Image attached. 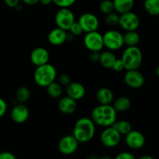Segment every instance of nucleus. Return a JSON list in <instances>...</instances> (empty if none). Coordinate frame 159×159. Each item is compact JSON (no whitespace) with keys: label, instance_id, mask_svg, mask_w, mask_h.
Wrapping results in <instances>:
<instances>
[{"label":"nucleus","instance_id":"nucleus-35","mask_svg":"<svg viewBox=\"0 0 159 159\" xmlns=\"http://www.w3.org/2000/svg\"><path fill=\"white\" fill-rule=\"evenodd\" d=\"M114 159H136L134 155L128 152H123L118 154Z\"/></svg>","mask_w":159,"mask_h":159},{"label":"nucleus","instance_id":"nucleus-37","mask_svg":"<svg viewBox=\"0 0 159 159\" xmlns=\"http://www.w3.org/2000/svg\"><path fill=\"white\" fill-rule=\"evenodd\" d=\"M99 51H90L89 54V59L92 62L99 61Z\"/></svg>","mask_w":159,"mask_h":159},{"label":"nucleus","instance_id":"nucleus-11","mask_svg":"<svg viewBox=\"0 0 159 159\" xmlns=\"http://www.w3.org/2000/svg\"><path fill=\"white\" fill-rule=\"evenodd\" d=\"M79 141L71 135H65L59 141L57 148L59 152L65 155H71L77 151L79 148Z\"/></svg>","mask_w":159,"mask_h":159},{"label":"nucleus","instance_id":"nucleus-1","mask_svg":"<svg viewBox=\"0 0 159 159\" xmlns=\"http://www.w3.org/2000/svg\"><path fill=\"white\" fill-rule=\"evenodd\" d=\"M117 117V112L112 105L96 106L91 112V120L96 125L102 127H111Z\"/></svg>","mask_w":159,"mask_h":159},{"label":"nucleus","instance_id":"nucleus-31","mask_svg":"<svg viewBox=\"0 0 159 159\" xmlns=\"http://www.w3.org/2000/svg\"><path fill=\"white\" fill-rule=\"evenodd\" d=\"M77 0H53V2L59 8H70Z\"/></svg>","mask_w":159,"mask_h":159},{"label":"nucleus","instance_id":"nucleus-38","mask_svg":"<svg viewBox=\"0 0 159 159\" xmlns=\"http://www.w3.org/2000/svg\"><path fill=\"white\" fill-rule=\"evenodd\" d=\"M20 0H4V2L8 7L16 8L20 4Z\"/></svg>","mask_w":159,"mask_h":159},{"label":"nucleus","instance_id":"nucleus-20","mask_svg":"<svg viewBox=\"0 0 159 159\" xmlns=\"http://www.w3.org/2000/svg\"><path fill=\"white\" fill-rule=\"evenodd\" d=\"M113 107L116 112L124 113L130 110L131 107V101L130 98L125 96H121L113 101Z\"/></svg>","mask_w":159,"mask_h":159},{"label":"nucleus","instance_id":"nucleus-12","mask_svg":"<svg viewBox=\"0 0 159 159\" xmlns=\"http://www.w3.org/2000/svg\"><path fill=\"white\" fill-rule=\"evenodd\" d=\"M125 143L130 149L139 150L145 144V137L139 130H131L125 135Z\"/></svg>","mask_w":159,"mask_h":159},{"label":"nucleus","instance_id":"nucleus-36","mask_svg":"<svg viewBox=\"0 0 159 159\" xmlns=\"http://www.w3.org/2000/svg\"><path fill=\"white\" fill-rule=\"evenodd\" d=\"M0 159H16V157L10 152H0Z\"/></svg>","mask_w":159,"mask_h":159},{"label":"nucleus","instance_id":"nucleus-19","mask_svg":"<svg viewBox=\"0 0 159 159\" xmlns=\"http://www.w3.org/2000/svg\"><path fill=\"white\" fill-rule=\"evenodd\" d=\"M96 99L100 105H110L114 99V95L111 89L103 87L96 92Z\"/></svg>","mask_w":159,"mask_h":159},{"label":"nucleus","instance_id":"nucleus-33","mask_svg":"<svg viewBox=\"0 0 159 159\" xmlns=\"http://www.w3.org/2000/svg\"><path fill=\"white\" fill-rule=\"evenodd\" d=\"M71 82V78H70V76L67 74H61L58 77V83L60 84L61 86L66 87Z\"/></svg>","mask_w":159,"mask_h":159},{"label":"nucleus","instance_id":"nucleus-14","mask_svg":"<svg viewBox=\"0 0 159 159\" xmlns=\"http://www.w3.org/2000/svg\"><path fill=\"white\" fill-rule=\"evenodd\" d=\"M10 116L14 123L22 124L29 119L30 110L23 103L16 104L11 110Z\"/></svg>","mask_w":159,"mask_h":159},{"label":"nucleus","instance_id":"nucleus-6","mask_svg":"<svg viewBox=\"0 0 159 159\" xmlns=\"http://www.w3.org/2000/svg\"><path fill=\"white\" fill-rule=\"evenodd\" d=\"M54 21L57 27L68 31L75 22V16L69 8H60L56 12Z\"/></svg>","mask_w":159,"mask_h":159},{"label":"nucleus","instance_id":"nucleus-18","mask_svg":"<svg viewBox=\"0 0 159 159\" xmlns=\"http://www.w3.org/2000/svg\"><path fill=\"white\" fill-rule=\"evenodd\" d=\"M57 107H58V110H60L61 113H62L63 114L70 115L75 112L76 109H77V103L75 99L66 96L61 98L60 100L58 101Z\"/></svg>","mask_w":159,"mask_h":159},{"label":"nucleus","instance_id":"nucleus-5","mask_svg":"<svg viewBox=\"0 0 159 159\" xmlns=\"http://www.w3.org/2000/svg\"><path fill=\"white\" fill-rule=\"evenodd\" d=\"M103 45L108 51H115L121 49L124 43L123 34L120 31L110 30L102 35Z\"/></svg>","mask_w":159,"mask_h":159},{"label":"nucleus","instance_id":"nucleus-13","mask_svg":"<svg viewBox=\"0 0 159 159\" xmlns=\"http://www.w3.org/2000/svg\"><path fill=\"white\" fill-rule=\"evenodd\" d=\"M124 79L126 85L131 89H140L144 84V75L138 69L127 70Z\"/></svg>","mask_w":159,"mask_h":159},{"label":"nucleus","instance_id":"nucleus-17","mask_svg":"<svg viewBox=\"0 0 159 159\" xmlns=\"http://www.w3.org/2000/svg\"><path fill=\"white\" fill-rule=\"evenodd\" d=\"M85 86L82 83L78 82H71L66 86L67 96L75 101L80 100L85 96Z\"/></svg>","mask_w":159,"mask_h":159},{"label":"nucleus","instance_id":"nucleus-39","mask_svg":"<svg viewBox=\"0 0 159 159\" xmlns=\"http://www.w3.org/2000/svg\"><path fill=\"white\" fill-rule=\"evenodd\" d=\"M23 3L28 6H34V5L37 4L39 2V0H22Z\"/></svg>","mask_w":159,"mask_h":159},{"label":"nucleus","instance_id":"nucleus-23","mask_svg":"<svg viewBox=\"0 0 159 159\" xmlns=\"http://www.w3.org/2000/svg\"><path fill=\"white\" fill-rule=\"evenodd\" d=\"M124 37V43L127 45V47H134L137 46L140 42V35L136 30L127 31Z\"/></svg>","mask_w":159,"mask_h":159},{"label":"nucleus","instance_id":"nucleus-32","mask_svg":"<svg viewBox=\"0 0 159 159\" xmlns=\"http://www.w3.org/2000/svg\"><path fill=\"white\" fill-rule=\"evenodd\" d=\"M111 69H113V71H117V72H120V71H124V70H125L124 63H123L121 58L116 59V61H115L114 63H113V67H112Z\"/></svg>","mask_w":159,"mask_h":159},{"label":"nucleus","instance_id":"nucleus-15","mask_svg":"<svg viewBox=\"0 0 159 159\" xmlns=\"http://www.w3.org/2000/svg\"><path fill=\"white\" fill-rule=\"evenodd\" d=\"M30 61L36 67L40 66L44 64L48 63L50 59V54L48 50L42 47L36 48L31 51Z\"/></svg>","mask_w":159,"mask_h":159},{"label":"nucleus","instance_id":"nucleus-40","mask_svg":"<svg viewBox=\"0 0 159 159\" xmlns=\"http://www.w3.org/2000/svg\"><path fill=\"white\" fill-rule=\"evenodd\" d=\"M39 2H40L43 6H49L53 2V0H39Z\"/></svg>","mask_w":159,"mask_h":159},{"label":"nucleus","instance_id":"nucleus-3","mask_svg":"<svg viewBox=\"0 0 159 159\" xmlns=\"http://www.w3.org/2000/svg\"><path fill=\"white\" fill-rule=\"evenodd\" d=\"M57 78V70L51 64L47 63L36 68L34 73L35 83L40 87L46 88L49 84L54 82Z\"/></svg>","mask_w":159,"mask_h":159},{"label":"nucleus","instance_id":"nucleus-42","mask_svg":"<svg viewBox=\"0 0 159 159\" xmlns=\"http://www.w3.org/2000/svg\"><path fill=\"white\" fill-rule=\"evenodd\" d=\"M87 159H97V158H96L95 155H89L88 158H87Z\"/></svg>","mask_w":159,"mask_h":159},{"label":"nucleus","instance_id":"nucleus-43","mask_svg":"<svg viewBox=\"0 0 159 159\" xmlns=\"http://www.w3.org/2000/svg\"><path fill=\"white\" fill-rule=\"evenodd\" d=\"M97 159H113V158H111L110 157H109V156H102V157H100V158H99Z\"/></svg>","mask_w":159,"mask_h":159},{"label":"nucleus","instance_id":"nucleus-41","mask_svg":"<svg viewBox=\"0 0 159 159\" xmlns=\"http://www.w3.org/2000/svg\"><path fill=\"white\" fill-rule=\"evenodd\" d=\"M138 159H155V158H154L152 156H151V155H142V156H141L140 158H138Z\"/></svg>","mask_w":159,"mask_h":159},{"label":"nucleus","instance_id":"nucleus-22","mask_svg":"<svg viewBox=\"0 0 159 159\" xmlns=\"http://www.w3.org/2000/svg\"><path fill=\"white\" fill-rule=\"evenodd\" d=\"M116 59V56L111 51L107 50V51H104L99 53V62L104 68L111 69Z\"/></svg>","mask_w":159,"mask_h":159},{"label":"nucleus","instance_id":"nucleus-9","mask_svg":"<svg viewBox=\"0 0 159 159\" xmlns=\"http://www.w3.org/2000/svg\"><path fill=\"white\" fill-rule=\"evenodd\" d=\"M121 136L113 127H105L100 134V141L105 147L114 148L120 144Z\"/></svg>","mask_w":159,"mask_h":159},{"label":"nucleus","instance_id":"nucleus-29","mask_svg":"<svg viewBox=\"0 0 159 159\" xmlns=\"http://www.w3.org/2000/svg\"><path fill=\"white\" fill-rule=\"evenodd\" d=\"M119 18L120 16L118 15L117 12H110V13L106 15L105 23L110 26H117L119 23Z\"/></svg>","mask_w":159,"mask_h":159},{"label":"nucleus","instance_id":"nucleus-24","mask_svg":"<svg viewBox=\"0 0 159 159\" xmlns=\"http://www.w3.org/2000/svg\"><path fill=\"white\" fill-rule=\"evenodd\" d=\"M112 127H113L116 131L119 132L120 134L124 135V136L132 130L131 124H130V122H128L127 120H116L114 122V124L112 125Z\"/></svg>","mask_w":159,"mask_h":159},{"label":"nucleus","instance_id":"nucleus-21","mask_svg":"<svg viewBox=\"0 0 159 159\" xmlns=\"http://www.w3.org/2000/svg\"><path fill=\"white\" fill-rule=\"evenodd\" d=\"M114 11L118 14L130 12L134 6V0H113Z\"/></svg>","mask_w":159,"mask_h":159},{"label":"nucleus","instance_id":"nucleus-34","mask_svg":"<svg viewBox=\"0 0 159 159\" xmlns=\"http://www.w3.org/2000/svg\"><path fill=\"white\" fill-rule=\"evenodd\" d=\"M8 110V106L6 100L0 97V119L5 116Z\"/></svg>","mask_w":159,"mask_h":159},{"label":"nucleus","instance_id":"nucleus-8","mask_svg":"<svg viewBox=\"0 0 159 159\" xmlns=\"http://www.w3.org/2000/svg\"><path fill=\"white\" fill-rule=\"evenodd\" d=\"M84 44L89 51H101L104 48L102 34L98 30L86 33L84 37Z\"/></svg>","mask_w":159,"mask_h":159},{"label":"nucleus","instance_id":"nucleus-25","mask_svg":"<svg viewBox=\"0 0 159 159\" xmlns=\"http://www.w3.org/2000/svg\"><path fill=\"white\" fill-rule=\"evenodd\" d=\"M30 90L26 86H20L16 89L15 93V99L19 103H24L30 98Z\"/></svg>","mask_w":159,"mask_h":159},{"label":"nucleus","instance_id":"nucleus-26","mask_svg":"<svg viewBox=\"0 0 159 159\" xmlns=\"http://www.w3.org/2000/svg\"><path fill=\"white\" fill-rule=\"evenodd\" d=\"M144 7L149 15L156 16L159 14V0H144Z\"/></svg>","mask_w":159,"mask_h":159},{"label":"nucleus","instance_id":"nucleus-27","mask_svg":"<svg viewBox=\"0 0 159 159\" xmlns=\"http://www.w3.org/2000/svg\"><path fill=\"white\" fill-rule=\"evenodd\" d=\"M47 93H48V96H51V98H59L62 94V86L57 82H53L51 84L46 87Z\"/></svg>","mask_w":159,"mask_h":159},{"label":"nucleus","instance_id":"nucleus-2","mask_svg":"<svg viewBox=\"0 0 159 159\" xmlns=\"http://www.w3.org/2000/svg\"><path fill=\"white\" fill-rule=\"evenodd\" d=\"M96 134V124L91 118L81 117L75 122L72 135L79 143H86L91 141Z\"/></svg>","mask_w":159,"mask_h":159},{"label":"nucleus","instance_id":"nucleus-28","mask_svg":"<svg viewBox=\"0 0 159 159\" xmlns=\"http://www.w3.org/2000/svg\"><path fill=\"white\" fill-rule=\"evenodd\" d=\"M99 10L105 15L113 12L114 11L113 0H102L99 4Z\"/></svg>","mask_w":159,"mask_h":159},{"label":"nucleus","instance_id":"nucleus-10","mask_svg":"<svg viewBox=\"0 0 159 159\" xmlns=\"http://www.w3.org/2000/svg\"><path fill=\"white\" fill-rule=\"evenodd\" d=\"M78 23L82 27L83 32L89 33L98 30L99 27V20L95 14L85 12L79 16Z\"/></svg>","mask_w":159,"mask_h":159},{"label":"nucleus","instance_id":"nucleus-4","mask_svg":"<svg viewBox=\"0 0 159 159\" xmlns=\"http://www.w3.org/2000/svg\"><path fill=\"white\" fill-rule=\"evenodd\" d=\"M125 70L138 69L143 61V54L138 46L127 47L121 57Z\"/></svg>","mask_w":159,"mask_h":159},{"label":"nucleus","instance_id":"nucleus-16","mask_svg":"<svg viewBox=\"0 0 159 159\" xmlns=\"http://www.w3.org/2000/svg\"><path fill=\"white\" fill-rule=\"evenodd\" d=\"M68 39V34L67 31L58 27L51 30L48 36V41L53 46H60L64 44Z\"/></svg>","mask_w":159,"mask_h":159},{"label":"nucleus","instance_id":"nucleus-30","mask_svg":"<svg viewBox=\"0 0 159 159\" xmlns=\"http://www.w3.org/2000/svg\"><path fill=\"white\" fill-rule=\"evenodd\" d=\"M68 31H69L70 34H71L74 37H77V36H80L81 34L83 33L82 27L79 25V23L77 21L75 22L71 26V27L69 28Z\"/></svg>","mask_w":159,"mask_h":159},{"label":"nucleus","instance_id":"nucleus-7","mask_svg":"<svg viewBox=\"0 0 159 159\" xmlns=\"http://www.w3.org/2000/svg\"><path fill=\"white\" fill-rule=\"evenodd\" d=\"M140 18L135 12L130 11L125 13L120 14L119 18V25L124 30H137L140 26Z\"/></svg>","mask_w":159,"mask_h":159}]
</instances>
